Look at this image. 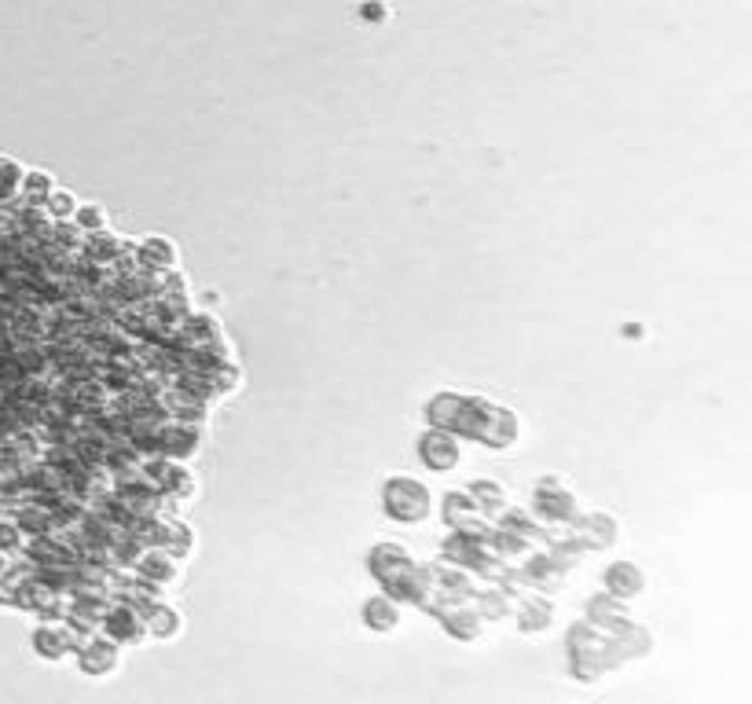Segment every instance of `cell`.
Masks as SVG:
<instances>
[{
	"label": "cell",
	"instance_id": "5",
	"mask_svg": "<svg viewBox=\"0 0 752 704\" xmlns=\"http://www.w3.org/2000/svg\"><path fill=\"white\" fill-rule=\"evenodd\" d=\"M158 455L177 459V462H191L199 455V429L188 426V422L169 418L166 426L158 429Z\"/></svg>",
	"mask_w": 752,
	"mask_h": 704
},
{
	"label": "cell",
	"instance_id": "17",
	"mask_svg": "<svg viewBox=\"0 0 752 704\" xmlns=\"http://www.w3.org/2000/svg\"><path fill=\"white\" fill-rule=\"evenodd\" d=\"M444 627H448V635L452 638H477L481 635V616L470 613V609H452V613H444Z\"/></svg>",
	"mask_w": 752,
	"mask_h": 704
},
{
	"label": "cell",
	"instance_id": "6",
	"mask_svg": "<svg viewBox=\"0 0 752 704\" xmlns=\"http://www.w3.org/2000/svg\"><path fill=\"white\" fill-rule=\"evenodd\" d=\"M569 528H573V536L580 539L587 550H602V547H613V543H617V521H613L609 514L576 517Z\"/></svg>",
	"mask_w": 752,
	"mask_h": 704
},
{
	"label": "cell",
	"instance_id": "1",
	"mask_svg": "<svg viewBox=\"0 0 752 704\" xmlns=\"http://www.w3.org/2000/svg\"><path fill=\"white\" fill-rule=\"evenodd\" d=\"M452 433L459 440H474V444H488V448H510L521 437L518 415L503 404H492L485 396H459V415L452 422Z\"/></svg>",
	"mask_w": 752,
	"mask_h": 704
},
{
	"label": "cell",
	"instance_id": "7",
	"mask_svg": "<svg viewBox=\"0 0 752 704\" xmlns=\"http://www.w3.org/2000/svg\"><path fill=\"white\" fill-rule=\"evenodd\" d=\"M602 580H606V594L617 598V602L635 598V594H642V587H646V576H642V569L635 561H613Z\"/></svg>",
	"mask_w": 752,
	"mask_h": 704
},
{
	"label": "cell",
	"instance_id": "2",
	"mask_svg": "<svg viewBox=\"0 0 752 704\" xmlns=\"http://www.w3.org/2000/svg\"><path fill=\"white\" fill-rule=\"evenodd\" d=\"M382 510L397 525H422L433 510V495L415 477H389L382 488Z\"/></svg>",
	"mask_w": 752,
	"mask_h": 704
},
{
	"label": "cell",
	"instance_id": "4",
	"mask_svg": "<svg viewBox=\"0 0 752 704\" xmlns=\"http://www.w3.org/2000/svg\"><path fill=\"white\" fill-rule=\"evenodd\" d=\"M419 462L433 473H452L463 462L459 437L448 433V429H426L419 437Z\"/></svg>",
	"mask_w": 752,
	"mask_h": 704
},
{
	"label": "cell",
	"instance_id": "21",
	"mask_svg": "<svg viewBox=\"0 0 752 704\" xmlns=\"http://www.w3.org/2000/svg\"><path fill=\"white\" fill-rule=\"evenodd\" d=\"M551 624V605L547 602H529L525 605V620H521V631H540V627Z\"/></svg>",
	"mask_w": 752,
	"mask_h": 704
},
{
	"label": "cell",
	"instance_id": "14",
	"mask_svg": "<svg viewBox=\"0 0 752 704\" xmlns=\"http://www.w3.org/2000/svg\"><path fill=\"white\" fill-rule=\"evenodd\" d=\"M34 646H37V653L48 660H59V657H67V653H74L67 631H59V627H37Z\"/></svg>",
	"mask_w": 752,
	"mask_h": 704
},
{
	"label": "cell",
	"instance_id": "13",
	"mask_svg": "<svg viewBox=\"0 0 752 704\" xmlns=\"http://www.w3.org/2000/svg\"><path fill=\"white\" fill-rule=\"evenodd\" d=\"M455 415H459V393H437L430 404H426V422H430V429H448V433H452Z\"/></svg>",
	"mask_w": 752,
	"mask_h": 704
},
{
	"label": "cell",
	"instance_id": "16",
	"mask_svg": "<svg viewBox=\"0 0 752 704\" xmlns=\"http://www.w3.org/2000/svg\"><path fill=\"white\" fill-rule=\"evenodd\" d=\"M474 514H481V510H477L474 495L466 492V488H463V492H448V495H444V521H448L452 528L463 525V521H470Z\"/></svg>",
	"mask_w": 752,
	"mask_h": 704
},
{
	"label": "cell",
	"instance_id": "12",
	"mask_svg": "<svg viewBox=\"0 0 752 704\" xmlns=\"http://www.w3.org/2000/svg\"><path fill=\"white\" fill-rule=\"evenodd\" d=\"M466 492L474 495V503H477V510L485 517H499L503 510H507V492H503V484L499 481H474Z\"/></svg>",
	"mask_w": 752,
	"mask_h": 704
},
{
	"label": "cell",
	"instance_id": "8",
	"mask_svg": "<svg viewBox=\"0 0 752 704\" xmlns=\"http://www.w3.org/2000/svg\"><path fill=\"white\" fill-rule=\"evenodd\" d=\"M140 264H144L147 272H173V268H180V250L173 246L169 239H162V235H147L140 246Z\"/></svg>",
	"mask_w": 752,
	"mask_h": 704
},
{
	"label": "cell",
	"instance_id": "9",
	"mask_svg": "<svg viewBox=\"0 0 752 704\" xmlns=\"http://www.w3.org/2000/svg\"><path fill=\"white\" fill-rule=\"evenodd\" d=\"M78 653H81L78 657L81 668L89 671V675H107V671L118 668V642H111V638H92Z\"/></svg>",
	"mask_w": 752,
	"mask_h": 704
},
{
	"label": "cell",
	"instance_id": "15",
	"mask_svg": "<svg viewBox=\"0 0 752 704\" xmlns=\"http://www.w3.org/2000/svg\"><path fill=\"white\" fill-rule=\"evenodd\" d=\"M56 191V180L48 173H41V169H30V173H23V184H19V198L23 202H34V206H45V198Z\"/></svg>",
	"mask_w": 752,
	"mask_h": 704
},
{
	"label": "cell",
	"instance_id": "11",
	"mask_svg": "<svg viewBox=\"0 0 752 704\" xmlns=\"http://www.w3.org/2000/svg\"><path fill=\"white\" fill-rule=\"evenodd\" d=\"M107 616V635H111V642H133V638H140V631H144V616L136 613L133 605H118V609H111Z\"/></svg>",
	"mask_w": 752,
	"mask_h": 704
},
{
	"label": "cell",
	"instance_id": "10",
	"mask_svg": "<svg viewBox=\"0 0 752 704\" xmlns=\"http://www.w3.org/2000/svg\"><path fill=\"white\" fill-rule=\"evenodd\" d=\"M364 624L371 627V631H393V627L400 624L397 598H389V594H375V598H367V602H364Z\"/></svg>",
	"mask_w": 752,
	"mask_h": 704
},
{
	"label": "cell",
	"instance_id": "22",
	"mask_svg": "<svg viewBox=\"0 0 752 704\" xmlns=\"http://www.w3.org/2000/svg\"><path fill=\"white\" fill-rule=\"evenodd\" d=\"M8 572V558H4V550H0V576Z\"/></svg>",
	"mask_w": 752,
	"mask_h": 704
},
{
	"label": "cell",
	"instance_id": "19",
	"mask_svg": "<svg viewBox=\"0 0 752 704\" xmlns=\"http://www.w3.org/2000/svg\"><path fill=\"white\" fill-rule=\"evenodd\" d=\"M23 547V528L15 525V517L12 514H4L0 510V550L4 554H12V550Z\"/></svg>",
	"mask_w": 752,
	"mask_h": 704
},
{
	"label": "cell",
	"instance_id": "20",
	"mask_svg": "<svg viewBox=\"0 0 752 704\" xmlns=\"http://www.w3.org/2000/svg\"><path fill=\"white\" fill-rule=\"evenodd\" d=\"M74 224H78L85 235H92V231L107 228V217H103L100 206H78V213H74Z\"/></svg>",
	"mask_w": 752,
	"mask_h": 704
},
{
	"label": "cell",
	"instance_id": "18",
	"mask_svg": "<svg viewBox=\"0 0 752 704\" xmlns=\"http://www.w3.org/2000/svg\"><path fill=\"white\" fill-rule=\"evenodd\" d=\"M45 213L52 220H74V213H78V198L70 195V191H52V195L45 198Z\"/></svg>",
	"mask_w": 752,
	"mask_h": 704
},
{
	"label": "cell",
	"instance_id": "3",
	"mask_svg": "<svg viewBox=\"0 0 752 704\" xmlns=\"http://www.w3.org/2000/svg\"><path fill=\"white\" fill-rule=\"evenodd\" d=\"M532 499H536L532 510H536V517H540L543 525H573L576 517H580L576 499L565 492L554 477H543V481L536 484V495H532Z\"/></svg>",
	"mask_w": 752,
	"mask_h": 704
}]
</instances>
